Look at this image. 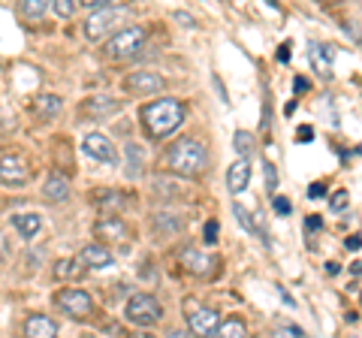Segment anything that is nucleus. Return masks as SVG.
<instances>
[{
  "label": "nucleus",
  "instance_id": "cd10ccee",
  "mask_svg": "<svg viewBox=\"0 0 362 338\" xmlns=\"http://www.w3.org/2000/svg\"><path fill=\"white\" fill-rule=\"evenodd\" d=\"M78 266H82V263H78ZM78 266H76V260H61L58 266H54V278H73L78 272Z\"/></svg>",
  "mask_w": 362,
  "mask_h": 338
},
{
  "label": "nucleus",
  "instance_id": "9d476101",
  "mask_svg": "<svg viewBox=\"0 0 362 338\" xmlns=\"http://www.w3.org/2000/svg\"><path fill=\"white\" fill-rule=\"evenodd\" d=\"M190 332H197V335H218L221 330V317H218V311H211V308H197V311H190Z\"/></svg>",
  "mask_w": 362,
  "mask_h": 338
},
{
  "label": "nucleus",
  "instance_id": "9b49d317",
  "mask_svg": "<svg viewBox=\"0 0 362 338\" xmlns=\"http://www.w3.org/2000/svg\"><path fill=\"white\" fill-rule=\"evenodd\" d=\"M247 182H251V163L242 154L239 161H233L230 169H226V187H230V194H242V190H247Z\"/></svg>",
  "mask_w": 362,
  "mask_h": 338
},
{
  "label": "nucleus",
  "instance_id": "4be33fe9",
  "mask_svg": "<svg viewBox=\"0 0 362 338\" xmlns=\"http://www.w3.org/2000/svg\"><path fill=\"white\" fill-rule=\"evenodd\" d=\"M61 97L58 94H40L37 100H33V109H37V115L40 118H54V115H61Z\"/></svg>",
  "mask_w": 362,
  "mask_h": 338
},
{
  "label": "nucleus",
  "instance_id": "a211bd4d",
  "mask_svg": "<svg viewBox=\"0 0 362 338\" xmlns=\"http://www.w3.org/2000/svg\"><path fill=\"white\" fill-rule=\"evenodd\" d=\"M94 235L97 239H127V227H124L115 215H106L103 221H97Z\"/></svg>",
  "mask_w": 362,
  "mask_h": 338
},
{
  "label": "nucleus",
  "instance_id": "7c9ffc66",
  "mask_svg": "<svg viewBox=\"0 0 362 338\" xmlns=\"http://www.w3.org/2000/svg\"><path fill=\"white\" fill-rule=\"evenodd\" d=\"M52 9L58 13L61 18H70L73 13H76V4L73 0H52Z\"/></svg>",
  "mask_w": 362,
  "mask_h": 338
},
{
  "label": "nucleus",
  "instance_id": "c9c22d12",
  "mask_svg": "<svg viewBox=\"0 0 362 338\" xmlns=\"http://www.w3.org/2000/svg\"><path fill=\"white\" fill-rule=\"evenodd\" d=\"M278 332H287V335H305L299 326H278Z\"/></svg>",
  "mask_w": 362,
  "mask_h": 338
},
{
  "label": "nucleus",
  "instance_id": "473e14b6",
  "mask_svg": "<svg viewBox=\"0 0 362 338\" xmlns=\"http://www.w3.org/2000/svg\"><path fill=\"white\" fill-rule=\"evenodd\" d=\"M85 9H100V6H115L118 0H78Z\"/></svg>",
  "mask_w": 362,
  "mask_h": 338
},
{
  "label": "nucleus",
  "instance_id": "b1692460",
  "mask_svg": "<svg viewBox=\"0 0 362 338\" xmlns=\"http://www.w3.org/2000/svg\"><path fill=\"white\" fill-rule=\"evenodd\" d=\"M97 202H100V209H103L106 215H115V209L124 206V199L115 194V190H97Z\"/></svg>",
  "mask_w": 362,
  "mask_h": 338
},
{
  "label": "nucleus",
  "instance_id": "393cba45",
  "mask_svg": "<svg viewBox=\"0 0 362 338\" xmlns=\"http://www.w3.org/2000/svg\"><path fill=\"white\" fill-rule=\"evenodd\" d=\"M218 335H226V338H242V335H247V326H245L239 317H230V320H223V323H221Z\"/></svg>",
  "mask_w": 362,
  "mask_h": 338
},
{
  "label": "nucleus",
  "instance_id": "2eb2a0df",
  "mask_svg": "<svg viewBox=\"0 0 362 338\" xmlns=\"http://www.w3.org/2000/svg\"><path fill=\"white\" fill-rule=\"evenodd\" d=\"M145 173V154L139 142H127L124 148V175L127 178H139Z\"/></svg>",
  "mask_w": 362,
  "mask_h": 338
},
{
  "label": "nucleus",
  "instance_id": "c85d7f7f",
  "mask_svg": "<svg viewBox=\"0 0 362 338\" xmlns=\"http://www.w3.org/2000/svg\"><path fill=\"white\" fill-rule=\"evenodd\" d=\"M263 173H266V190H269V194L272 197H275L278 194V175H275V163H263Z\"/></svg>",
  "mask_w": 362,
  "mask_h": 338
},
{
  "label": "nucleus",
  "instance_id": "f3484780",
  "mask_svg": "<svg viewBox=\"0 0 362 338\" xmlns=\"http://www.w3.org/2000/svg\"><path fill=\"white\" fill-rule=\"evenodd\" d=\"M13 227L18 230L21 239H33L42 227V218L37 211H18V215H13Z\"/></svg>",
  "mask_w": 362,
  "mask_h": 338
},
{
  "label": "nucleus",
  "instance_id": "f257e3e1",
  "mask_svg": "<svg viewBox=\"0 0 362 338\" xmlns=\"http://www.w3.org/2000/svg\"><path fill=\"white\" fill-rule=\"evenodd\" d=\"M142 121H145V130H148V136L154 139H163L169 136L181 121H185V106L178 103V100H154V103H148L142 109Z\"/></svg>",
  "mask_w": 362,
  "mask_h": 338
},
{
  "label": "nucleus",
  "instance_id": "4468645a",
  "mask_svg": "<svg viewBox=\"0 0 362 338\" xmlns=\"http://www.w3.org/2000/svg\"><path fill=\"white\" fill-rule=\"evenodd\" d=\"M332 54L335 52L320 46V42H311V46H308V58H311V66L317 70V76L332 78Z\"/></svg>",
  "mask_w": 362,
  "mask_h": 338
},
{
  "label": "nucleus",
  "instance_id": "f8f14e48",
  "mask_svg": "<svg viewBox=\"0 0 362 338\" xmlns=\"http://www.w3.org/2000/svg\"><path fill=\"white\" fill-rule=\"evenodd\" d=\"M214 257H206V254H199L197 247H185L181 251V266L187 269L190 275H211L214 272Z\"/></svg>",
  "mask_w": 362,
  "mask_h": 338
},
{
  "label": "nucleus",
  "instance_id": "aec40b11",
  "mask_svg": "<svg viewBox=\"0 0 362 338\" xmlns=\"http://www.w3.org/2000/svg\"><path fill=\"white\" fill-rule=\"evenodd\" d=\"M4 166H0V175H4V185H21L28 178V173H25V166H21L16 157H9V154H4V161H0Z\"/></svg>",
  "mask_w": 362,
  "mask_h": 338
},
{
  "label": "nucleus",
  "instance_id": "2f4dec72",
  "mask_svg": "<svg viewBox=\"0 0 362 338\" xmlns=\"http://www.w3.org/2000/svg\"><path fill=\"white\" fill-rule=\"evenodd\" d=\"M202 239H206L209 245L218 242V221H209L206 223V230H202Z\"/></svg>",
  "mask_w": 362,
  "mask_h": 338
},
{
  "label": "nucleus",
  "instance_id": "1a4fd4ad",
  "mask_svg": "<svg viewBox=\"0 0 362 338\" xmlns=\"http://www.w3.org/2000/svg\"><path fill=\"white\" fill-rule=\"evenodd\" d=\"M82 112L90 121H103L109 115H115V112H121V103H118V100H112V97H106V94H94V97L85 100Z\"/></svg>",
  "mask_w": 362,
  "mask_h": 338
},
{
  "label": "nucleus",
  "instance_id": "f03ea898",
  "mask_svg": "<svg viewBox=\"0 0 362 338\" xmlns=\"http://www.w3.org/2000/svg\"><path fill=\"white\" fill-rule=\"evenodd\" d=\"M166 163H169L173 173L194 178V175H199L202 169H206L209 157H206L202 142H197V139H178V142H173V148H169Z\"/></svg>",
  "mask_w": 362,
  "mask_h": 338
},
{
  "label": "nucleus",
  "instance_id": "a878e982",
  "mask_svg": "<svg viewBox=\"0 0 362 338\" xmlns=\"http://www.w3.org/2000/svg\"><path fill=\"white\" fill-rule=\"evenodd\" d=\"M233 145H235V151L247 157V154L254 151V136H251V133H247V130H239V133H235V136H233Z\"/></svg>",
  "mask_w": 362,
  "mask_h": 338
},
{
  "label": "nucleus",
  "instance_id": "ea45409f",
  "mask_svg": "<svg viewBox=\"0 0 362 338\" xmlns=\"http://www.w3.org/2000/svg\"><path fill=\"white\" fill-rule=\"evenodd\" d=\"M320 227V218H308V230H317Z\"/></svg>",
  "mask_w": 362,
  "mask_h": 338
},
{
  "label": "nucleus",
  "instance_id": "bb28decb",
  "mask_svg": "<svg viewBox=\"0 0 362 338\" xmlns=\"http://www.w3.org/2000/svg\"><path fill=\"white\" fill-rule=\"evenodd\" d=\"M347 206H350V194H347V190H335V194L329 197V209L335 211V215H341Z\"/></svg>",
  "mask_w": 362,
  "mask_h": 338
},
{
  "label": "nucleus",
  "instance_id": "7ed1b4c3",
  "mask_svg": "<svg viewBox=\"0 0 362 338\" xmlns=\"http://www.w3.org/2000/svg\"><path fill=\"white\" fill-rule=\"evenodd\" d=\"M127 18V9L124 6H100V9H94V13H90L88 18H85V37L88 40H103L106 33L112 30V28H118L121 21Z\"/></svg>",
  "mask_w": 362,
  "mask_h": 338
},
{
  "label": "nucleus",
  "instance_id": "423d86ee",
  "mask_svg": "<svg viewBox=\"0 0 362 338\" xmlns=\"http://www.w3.org/2000/svg\"><path fill=\"white\" fill-rule=\"evenodd\" d=\"M54 302H58V308L66 314V317H73V320H85L88 314L94 311V302H90V296L85 290H76V287L61 290L58 296H54Z\"/></svg>",
  "mask_w": 362,
  "mask_h": 338
},
{
  "label": "nucleus",
  "instance_id": "412c9836",
  "mask_svg": "<svg viewBox=\"0 0 362 338\" xmlns=\"http://www.w3.org/2000/svg\"><path fill=\"white\" fill-rule=\"evenodd\" d=\"M233 215H235V221H239V223H242V227H245L247 233H254L259 242H263V245H269V239H266V230L259 227V221H257V218H251V211H247L245 206H233Z\"/></svg>",
  "mask_w": 362,
  "mask_h": 338
},
{
  "label": "nucleus",
  "instance_id": "6ab92c4d",
  "mask_svg": "<svg viewBox=\"0 0 362 338\" xmlns=\"http://www.w3.org/2000/svg\"><path fill=\"white\" fill-rule=\"evenodd\" d=\"M42 197L49 199V202H64V199H70V182H66L64 175H52L49 182L42 185Z\"/></svg>",
  "mask_w": 362,
  "mask_h": 338
},
{
  "label": "nucleus",
  "instance_id": "6e6552de",
  "mask_svg": "<svg viewBox=\"0 0 362 338\" xmlns=\"http://www.w3.org/2000/svg\"><path fill=\"white\" fill-rule=\"evenodd\" d=\"M124 85H127L133 94H160L163 91V78L154 70H136L133 76H127Z\"/></svg>",
  "mask_w": 362,
  "mask_h": 338
},
{
  "label": "nucleus",
  "instance_id": "5701e85b",
  "mask_svg": "<svg viewBox=\"0 0 362 338\" xmlns=\"http://www.w3.org/2000/svg\"><path fill=\"white\" fill-rule=\"evenodd\" d=\"M52 6V0H18V9H21V16L30 18V21H37L45 16V9Z\"/></svg>",
  "mask_w": 362,
  "mask_h": 338
},
{
  "label": "nucleus",
  "instance_id": "e433bc0d",
  "mask_svg": "<svg viewBox=\"0 0 362 338\" xmlns=\"http://www.w3.org/2000/svg\"><path fill=\"white\" fill-rule=\"evenodd\" d=\"M296 136H299V142H302V139L308 142V139L314 136V130H311V127H299V133H296Z\"/></svg>",
  "mask_w": 362,
  "mask_h": 338
},
{
  "label": "nucleus",
  "instance_id": "58836bf2",
  "mask_svg": "<svg viewBox=\"0 0 362 338\" xmlns=\"http://www.w3.org/2000/svg\"><path fill=\"white\" fill-rule=\"evenodd\" d=\"M278 58H281V61H290V49H287V46H281V52H278Z\"/></svg>",
  "mask_w": 362,
  "mask_h": 338
},
{
  "label": "nucleus",
  "instance_id": "dca6fc26",
  "mask_svg": "<svg viewBox=\"0 0 362 338\" xmlns=\"http://www.w3.org/2000/svg\"><path fill=\"white\" fill-rule=\"evenodd\" d=\"M25 335L30 338H54L58 335V323L52 317H42V314H33V317L25 320Z\"/></svg>",
  "mask_w": 362,
  "mask_h": 338
},
{
  "label": "nucleus",
  "instance_id": "72a5a7b5",
  "mask_svg": "<svg viewBox=\"0 0 362 338\" xmlns=\"http://www.w3.org/2000/svg\"><path fill=\"white\" fill-rule=\"evenodd\" d=\"M308 88H311V85H308V78H299V76H296V78H293V91H296V94H302V91H308Z\"/></svg>",
  "mask_w": 362,
  "mask_h": 338
},
{
  "label": "nucleus",
  "instance_id": "f704fd0d",
  "mask_svg": "<svg viewBox=\"0 0 362 338\" xmlns=\"http://www.w3.org/2000/svg\"><path fill=\"white\" fill-rule=\"evenodd\" d=\"M344 247H347V251H359V247H362V235H350V239L344 242Z\"/></svg>",
  "mask_w": 362,
  "mask_h": 338
},
{
  "label": "nucleus",
  "instance_id": "ddd939ff",
  "mask_svg": "<svg viewBox=\"0 0 362 338\" xmlns=\"http://www.w3.org/2000/svg\"><path fill=\"white\" fill-rule=\"evenodd\" d=\"M78 263L85 269H109L115 263V257H112L103 245H85L82 251H78Z\"/></svg>",
  "mask_w": 362,
  "mask_h": 338
},
{
  "label": "nucleus",
  "instance_id": "4c0bfd02",
  "mask_svg": "<svg viewBox=\"0 0 362 338\" xmlns=\"http://www.w3.org/2000/svg\"><path fill=\"white\" fill-rule=\"evenodd\" d=\"M308 194H311L314 199H320V197L326 194V190H323V185H311V190H308Z\"/></svg>",
  "mask_w": 362,
  "mask_h": 338
},
{
  "label": "nucleus",
  "instance_id": "0eeeda50",
  "mask_svg": "<svg viewBox=\"0 0 362 338\" xmlns=\"http://www.w3.org/2000/svg\"><path fill=\"white\" fill-rule=\"evenodd\" d=\"M82 151L88 157H94V161H100V163H109V166L118 161L115 145H112V139L103 136V133H88V136L82 139Z\"/></svg>",
  "mask_w": 362,
  "mask_h": 338
},
{
  "label": "nucleus",
  "instance_id": "c756f323",
  "mask_svg": "<svg viewBox=\"0 0 362 338\" xmlns=\"http://www.w3.org/2000/svg\"><path fill=\"white\" fill-rule=\"evenodd\" d=\"M272 209H275V215H278V218H287V215H290V211H293V206H290V199H287V197H278V194H275V197H272Z\"/></svg>",
  "mask_w": 362,
  "mask_h": 338
},
{
  "label": "nucleus",
  "instance_id": "39448f33",
  "mask_svg": "<svg viewBox=\"0 0 362 338\" xmlns=\"http://www.w3.org/2000/svg\"><path fill=\"white\" fill-rule=\"evenodd\" d=\"M124 314H127V320L133 326H154L157 320L163 317V308H160V302H157L154 296H148V293H136V296L127 299Z\"/></svg>",
  "mask_w": 362,
  "mask_h": 338
},
{
  "label": "nucleus",
  "instance_id": "20e7f679",
  "mask_svg": "<svg viewBox=\"0 0 362 338\" xmlns=\"http://www.w3.org/2000/svg\"><path fill=\"white\" fill-rule=\"evenodd\" d=\"M142 46H145V30L142 28H127V30L112 33V37L106 40L103 52L109 54L112 61H124V58H133Z\"/></svg>",
  "mask_w": 362,
  "mask_h": 338
},
{
  "label": "nucleus",
  "instance_id": "a19ab883",
  "mask_svg": "<svg viewBox=\"0 0 362 338\" xmlns=\"http://www.w3.org/2000/svg\"><path fill=\"white\" fill-rule=\"evenodd\" d=\"M354 275H362V263H354Z\"/></svg>",
  "mask_w": 362,
  "mask_h": 338
}]
</instances>
